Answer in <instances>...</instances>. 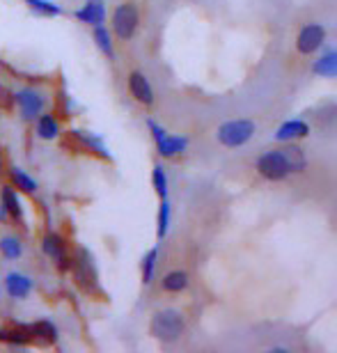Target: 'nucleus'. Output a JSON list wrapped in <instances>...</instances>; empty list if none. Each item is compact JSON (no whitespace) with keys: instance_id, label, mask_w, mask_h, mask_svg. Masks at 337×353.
Returning <instances> with one entry per match:
<instances>
[{"instance_id":"f257e3e1","label":"nucleus","mask_w":337,"mask_h":353,"mask_svg":"<svg viewBox=\"0 0 337 353\" xmlns=\"http://www.w3.org/2000/svg\"><path fill=\"white\" fill-rule=\"evenodd\" d=\"M257 172L269 181H283L292 172H303L307 168V159L300 147L287 145L280 150H271L257 159Z\"/></svg>"},{"instance_id":"f03ea898","label":"nucleus","mask_w":337,"mask_h":353,"mask_svg":"<svg viewBox=\"0 0 337 353\" xmlns=\"http://www.w3.org/2000/svg\"><path fill=\"white\" fill-rule=\"evenodd\" d=\"M186 328L184 314L179 310H161L152 319V335L161 342H177Z\"/></svg>"},{"instance_id":"7ed1b4c3","label":"nucleus","mask_w":337,"mask_h":353,"mask_svg":"<svg viewBox=\"0 0 337 353\" xmlns=\"http://www.w3.org/2000/svg\"><path fill=\"white\" fill-rule=\"evenodd\" d=\"M252 136H255V122H250V119H232V122L221 124L216 131V138L225 147H241Z\"/></svg>"},{"instance_id":"20e7f679","label":"nucleus","mask_w":337,"mask_h":353,"mask_svg":"<svg viewBox=\"0 0 337 353\" xmlns=\"http://www.w3.org/2000/svg\"><path fill=\"white\" fill-rule=\"evenodd\" d=\"M138 23L140 14L133 3H122L115 7V12H112V30H115V34L122 41L133 39V34L138 32Z\"/></svg>"},{"instance_id":"39448f33","label":"nucleus","mask_w":337,"mask_h":353,"mask_svg":"<svg viewBox=\"0 0 337 353\" xmlns=\"http://www.w3.org/2000/svg\"><path fill=\"white\" fill-rule=\"evenodd\" d=\"M326 39V30L321 23H307L300 28L298 37H296V48L300 55H312L314 51H319L324 46Z\"/></svg>"},{"instance_id":"423d86ee","label":"nucleus","mask_w":337,"mask_h":353,"mask_svg":"<svg viewBox=\"0 0 337 353\" xmlns=\"http://www.w3.org/2000/svg\"><path fill=\"white\" fill-rule=\"evenodd\" d=\"M74 266V273H76V280H79V285H83L90 292H94L96 289V271H94V264H92V257H90L88 250H81L79 257L72 262Z\"/></svg>"},{"instance_id":"0eeeda50","label":"nucleus","mask_w":337,"mask_h":353,"mask_svg":"<svg viewBox=\"0 0 337 353\" xmlns=\"http://www.w3.org/2000/svg\"><path fill=\"white\" fill-rule=\"evenodd\" d=\"M17 103L21 108V115H23V119H28V122L37 119L41 108H44V99H41L37 90H30V88L17 92Z\"/></svg>"},{"instance_id":"6e6552de","label":"nucleus","mask_w":337,"mask_h":353,"mask_svg":"<svg viewBox=\"0 0 337 353\" xmlns=\"http://www.w3.org/2000/svg\"><path fill=\"white\" fill-rule=\"evenodd\" d=\"M41 248H44V252L53 259L55 266H58L60 271H67V268L72 266V257L67 255V245H65V241H62V236L46 234L44 243H41Z\"/></svg>"},{"instance_id":"1a4fd4ad","label":"nucleus","mask_w":337,"mask_h":353,"mask_svg":"<svg viewBox=\"0 0 337 353\" xmlns=\"http://www.w3.org/2000/svg\"><path fill=\"white\" fill-rule=\"evenodd\" d=\"M129 90L136 101L145 103V105H152L154 103V90L150 85V81H147L145 74L140 72H131L129 74Z\"/></svg>"},{"instance_id":"9d476101","label":"nucleus","mask_w":337,"mask_h":353,"mask_svg":"<svg viewBox=\"0 0 337 353\" xmlns=\"http://www.w3.org/2000/svg\"><path fill=\"white\" fill-rule=\"evenodd\" d=\"M305 136H310V126L303 119H289L276 131V140H280V143H289V140H298Z\"/></svg>"},{"instance_id":"9b49d317","label":"nucleus","mask_w":337,"mask_h":353,"mask_svg":"<svg viewBox=\"0 0 337 353\" xmlns=\"http://www.w3.org/2000/svg\"><path fill=\"white\" fill-rule=\"evenodd\" d=\"M5 287H7V294L12 296V299H28V294L32 292V280L28 278V275H21V273H10L5 278Z\"/></svg>"},{"instance_id":"f8f14e48","label":"nucleus","mask_w":337,"mask_h":353,"mask_svg":"<svg viewBox=\"0 0 337 353\" xmlns=\"http://www.w3.org/2000/svg\"><path fill=\"white\" fill-rule=\"evenodd\" d=\"M76 19L90 26H99L106 19V7H103L101 0H88V5L76 12Z\"/></svg>"},{"instance_id":"ddd939ff","label":"nucleus","mask_w":337,"mask_h":353,"mask_svg":"<svg viewBox=\"0 0 337 353\" xmlns=\"http://www.w3.org/2000/svg\"><path fill=\"white\" fill-rule=\"evenodd\" d=\"M156 147H159V154L161 157H177L188 147V140L186 138H179V136H170L165 133L163 138L156 140Z\"/></svg>"},{"instance_id":"4468645a","label":"nucleus","mask_w":337,"mask_h":353,"mask_svg":"<svg viewBox=\"0 0 337 353\" xmlns=\"http://www.w3.org/2000/svg\"><path fill=\"white\" fill-rule=\"evenodd\" d=\"M32 340L30 326H17V328H0V342L14 344V347H23Z\"/></svg>"},{"instance_id":"2eb2a0df","label":"nucleus","mask_w":337,"mask_h":353,"mask_svg":"<svg viewBox=\"0 0 337 353\" xmlns=\"http://www.w3.org/2000/svg\"><path fill=\"white\" fill-rule=\"evenodd\" d=\"M0 197H3V204H0V207L5 209V214H10L14 221H21V218H23V211H21V202L17 197V190H14L12 186H3Z\"/></svg>"},{"instance_id":"dca6fc26","label":"nucleus","mask_w":337,"mask_h":353,"mask_svg":"<svg viewBox=\"0 0 337 353\" xmlns=\"http://www.w3.org/2000/svg\"><path fill=\"white\" fill-rule=\"evenodd\" d=\"M161 287L170 294H179L184 292L188 287V273L186 271H172V273H165L163 280H161Z\"/></svg>"},{"instance_id":"f3484780","label":"nucleus","mask_w":337,"mask_h":353,"mask_svg":"<svg viewBox=\"0 0 337 353\" xmlns=\"http://www.w3.org/2000/svg\"><path fill=\"white\" fill-rule=\"evenodd\" d=\"M312 72L319 74V76H326V79H335V74H337V53H335V48L326 51L324 58L314 62Z\"/></svg>"},{"instance_id":"a211bd4d","label":"nucleus","mask_w":337,"mask_h":353,"mask_svg":"<svg viewBox=\"0 0 337 353\" xmlns=\"http://www.w3.org/2000/svg\"><path fill=\"white\" fill-rule=\"evenodd\" d=\"M37 136L41 140H55L60 136V124L53 115H41L37 119Z\"/></svg>"},{"instance_id":"6ab92c4d","label":"nucleus","mask_w":337,"mask_h":353,"mask_svg":"<svg viewBox=\"0 0 337 353\" xmlns=\"http://www.w3.org/2000/svg\"><path fill=\"white\" fill-rule=\"evenodd\" d=\"M72 136L76 138V140H81L83 145L88 147L90 152H94V154H99L101 159H108V152H106V147H103V143L99 138H94L92 133H85V131H72Z\"/></svg>"},{"instance_id":"aec40b11","label":"nucleus","mask_w":337,"mask_h":353,"mask_svg":"<svg viewBox=\"0 0 337 353\" xmlns=\"http://www.w3.org/2000/svg\"><path fill=\"white\" fill-rule=\"evenodd\" d=\"M32 337H41L44 342H55L58 340V328L53 326L51 321H37L30 326Z\"/></svg>"},{"instance_id":"412c9836","label":"nucleus","mask_w":337,"mask_h":353,"mask_svg":"<svg viewBox=\"0 0 337 353\" xmlns=\"http://www.w3.org/2000/svg\"><path fill=\"white\" fill-rule=\"evenodd\" d=\"M10 174H12V181L17 183L23 193H34V190H37V181H34L28 172L21 170V168H12Z\"/></svg>"},{"instance_id":"4be33fe9","label":"nucleus","mask_w":337,"mask_h":353,"mask_svg":"<svg viewBox=\"0 0 337 353\" xmlns=\"http://www.w3.org/2000/svg\"><path fill=\"white\" fill-rule=\"evenodd\" d=\"M94 41H96V46H99L101 51H103L106 58H115V51H112V41H110V32L101 23L94 26Z\"/></svg>"},{"instance_id":"5701e85b","label":"nucleus","mask_w":337,"mask_h":353,"mask_svg":"<svg viewBox=\"0 0 337 353\" xmlns=\"http://www.w3.org/2000/svg\"><path fill=\"white\" fill-rule=\"evenodd\" d=\"M25 3L30 5V10L44 14V17H58V14H62V7L51 3V0H25Z\"/></svg>"},{"instance_id":"b1692460","label":"nucleus","mask_w":337,"mask_h":353,"mask_svg":"<svg viewBox=\"0 0 337 353\" xmlns=\"http://www.w3.org/2000/svg\"><path fill=\"white\" fill-rule=\"evenodd\" d=\"M156 255H159V250H156V248H152V250L145 255V262H143V285H152V282H154V268H156Z\"/></svg>"},{"instance_id":"393cba45","label":"nucleus","mask_w":337,"mask_h":353,"mask_svg":"<svg viewBox=\"0 0 337 353\" xmlns=\"http://www.w3.org/2000/svg\"><path fill=\"white\" fill-rule=\"evenodd\" d=\"M167 228H170V202L167 197L161 200V209H159V239H163L167 234Z\"/></svg>"},{"instance_id":"a878e982","label":"nucleus","mask_w":337,"mask_h":353,"mask_svg":"<svg viewBox=\"0 0 337 353\" xmlns=\"http://www.w3.org/2000/svg\"><path fill=\"white\" fill-rule=\"evenodd\" d=\"M0 250H3V255L10 257V259H19L21 252H23V248H21V243H19V239H14V236L0 239Z\"/></svg>"},{"instance_id":"bb28decb","label":"nucleus","mask_w":337,"mask_h":353,"mask_svg":"<svg viewBox=\"0 0 337 353\" xmlns=\"http://www.w3.org/2000/svg\"><path fill=\"white\" fill-rule=\"evenodd\" d=\"M152 181H154V188H156V193H159L161 200H163V197H167V179H165V172H163V168H161V165L154 168Z\"/></svg>"}]
</instances>
